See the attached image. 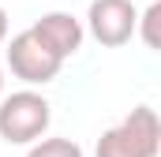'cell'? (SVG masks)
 I'll return each mask as SVG.
<instances>
[{
    "label": "cell",
    "mask_w": 161,
    "mask_h": 157,
    "mask_svg": "<svg viewBox=\"0 0 161 157\" xmlns=\"http://www.w3.org/2000/svg\"><path fill=\"white\" fill-rule=\"evenodd\" d=\"M135 4L131 0H94L86 11V30L90 38L105 49H120L135 38Z\"/></svg>",
    "instance_id": "277c9868"
},
{
    "label": "cell",
    "mask_w": 161,
    "mask_h": 157,
    "mask_svg": "<svg viewBox=\"0 0 161 157\" xmlns=\"http://www.w3.org/2000/svg\"><path fill=\"white\" fill-rule=\"evenodd\" d=\"M8 68H11V75L19 78V82H26V86H45V82H53V78L60 75L64 60L34 30H23V34H15V38L8 41Z\"/></svg>",
    "instance_id": "3957f363"
},
{
    "label": "cell",
    "mask_w": 161,
    "mask_h": 157,
    "mask_svg": "<svg viewBox=\"0 0 161 157\" xmlns=\"http://www.w3.org/2000/svg\"><path fill=\"white\" fill-rule=\"evenodd\" d=\"M26 157H82V146L71 138H45L41 135L38 142H30Z\"/></svg>",
    "instance_id": "8992f818"
},
{
    "label": "cell",
    "mask_w": 161,
    "mask_h": 157,
    "mask_svg": "<svg viewBox=\"0 0 161 157\" xmlns=\"http://www.w3.org/2000/svg\"><path fill=\"white\" fill-rule=\"evenodd\" d=\"M158 19H161V4H150L139 19H135V34H142V41H146V49H158Z\"/></svg>",
    "instance_id": "52a82bcc"
},
{
    "label": "cell",
    "mask_w": 161,
    "mask_h": 157,
    "mask_svg": "<svg viewBox=\"0 0 161 157\" xmlns=\"http://www.w3.org/2000/svg\"><path fill=\"white\" fill-rule=\"evenodd\" d=\"M53 123V105L41 97L38 90H15L0 97V138L11 146H30Z\"/></svg>",
    "instance_id": "7a4b0ae2"
},
{
    "label": "cell",
    "mask_w": 161,
    "mask_h": 157,
    "mask_svg": "<svg viewBox=\"0 0 161 157\" xmlns=\"http://www.w3.org/2000/svg\"><path fill=\"white\" fill-rule=\"evenodd\" d=\"M0 97H4V68H0Z\"/></svg>",
    "instance_id": "9c48e42d"
},
{
    "label": "cell",
    "mask_w": 161,
    "mask_h": 157,
    "mask_svg": "<svg viewBox=\"0 0 161 157\" xmlns=\"http://www.w3.org/2000/svg\"><path fill=\"white\" fill-rule=\"evenodd\" d=\"M4 41H8V11L0 8V45H4Z\"/></svg>",
    "instance_id": "ba28073f"
},
{
    "label": "cell",
    "mask_w": 161,
    "mask_h": 157,
    "mask_svg": "<svg viewBox=\"0 0 161 157\" xmlns=\"http://www.w3.org/2000/svg\"><path fill=\"white\" fill-rule=\"evenodd\" d=\"M30 30H34V34L60 56V60L75 56V52L82 49V38H86V26H82L71 11H45Z\"/></svg>",
    "instance_id": "5b68a950"
},
{
    "label": "cell",
    "mask_w": 161,
    "mask_h": 157,
    "mask_svg": "<svg viewBox=\"0 0 161 157\" xmlns=\"http://www.w3.org/2000/svg\"><path fill=\"white\" fill-rule=\"evenodd\" d=\"M97 157H158L161 154V120L150 105H135L127 116L101 131L97 146H94Z\"/></svg>",
    "instance_id": "6da1fadb"
}]
</instances>
